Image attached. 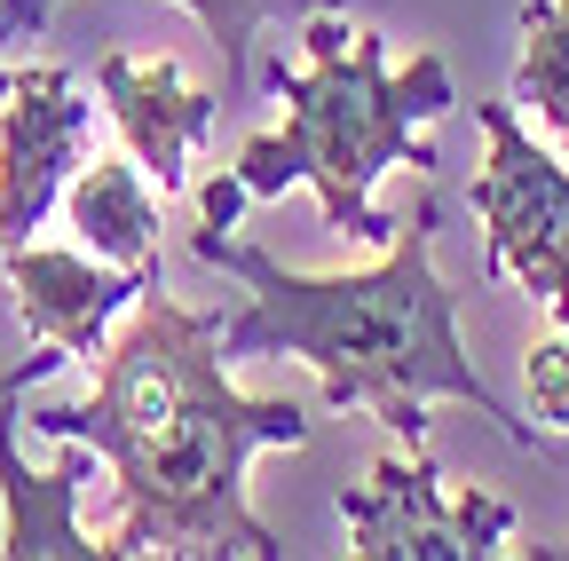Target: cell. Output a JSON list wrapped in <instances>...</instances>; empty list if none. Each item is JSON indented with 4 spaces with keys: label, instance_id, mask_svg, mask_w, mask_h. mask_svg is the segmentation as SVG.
Segmentation results:
<instances>
[{
    "label": "cell",
    "instance_id": "1",
    "mask_svg": "<svg viewBox=\"0 0 569 561\" xmlns=\"http://www.w3.org/2000/svg\"><path fill=\"white\" fill-rule=\"evenodd\" d=\"M24 428L48 443H88L119 482V522L103 538L111 561L127 553L277 561L284 553V538L246 499V467L261 451H301L309 411L293 395L230 388L222 317L182 309L167 277L134 293L127 332H111V348L96 357L88 403H24Z\"/></svg>",
    "mask_w": 569,
    "mask_h": 561
},
{
    "label": "cell",
    "instance_id": "13",
    "mask_svg": "<svg viewBox=\"0 0 569 561\" xmlns=\"http://www.w3.org/2000/svg\"><path fill=\"white\" fill-rule=\"evenodd\" d=\"M522 372H530V411H538V428L569 435V340H561V332L530 340Z\"/></svg>",
    "mask_w": 569,
    "mask_h": 561
},
{
    "label": "cell",
    "instance_id": "4",
    "mask_svg": "<svg viewBox=\"0 0 569 561\" xmlns=\"http://www.w3.org/2000/svg\"><path fill=\"white\" fill-rule=\"evenodd\" d=\"M490 159L467 190L482 222V277H515L530 301L569 332V167L515 119V103H475Z\"/></svg>",
    "mask_w": 569,
    "mask_h": 561
},
{
    "label": "cell",
    "instance_id": "5",
    "mask_svg": "<svg viewBox=\"0 0 569 561\" xmlns=\"http://www.w3.org/2000/svg\"><path fill=\"white\" fill-rule=\"evenodd\" d=\"M340 522H348V553L365 561H482L515 538V507L490 490H436L427 451L380 459L365 482L340 490Z\"/></svg>",
    "mask_w": 569,
    "mask_h": 561
},
{
    "label": "cell",
    "instance_id": "16",
    "mask_svg": "<svg viewBox=\"0 0 569 561\" xmlns=\"http://www.w3.org/2000/svg\"><path fill=\"white\" fill-rule=\"evenodd\" d=\"M9 80H17V72H0V103H9Z\"/></svg>",
    "mask_w": 569,
    "mask_h": 561
},
{
    "label": "cell",
    "instance_id": "14",
    "mask_svg": "<svg viewBox=\"0 0 569 561\" xmlns=\"http://www.w3.org/2000/svg\"><path fill=\"white\" fill-rule=\"evenodd\" d=\"M63 364H71V357H63V348H48V340H40V348H32V357H17L9 372H0V395H24L32 380H48V372H63Z\"/></svg>",
    "mask_w": 569,
    "mask_h": 561
},
{
    "label": "cell",
    "instance_id": "6",
    "mask_svg": "<svg viewBox=\"0 0 569 561\" xmlns=\"http://www.w3.org/2000/svg\"><path fill=\"white\" fill-rule=\"evenodd\" d=\"M88 167V103L63 63H24L0 103V246H24Z\"/></svg>",
    "mask_w": 569,
    "mask_h": 561
},
{
    "label": "cell",
    "instance_id": "2",
    "mask_svg": "<svg viewBox=\"0 0 569 561\" xmlns=\"http://www.w3.org/2000/svg\"><path fill=\"white\" fill-rule=\"evenodd\" d=\"M436 222L443 206L419 198L411 214H396V238L372 269L348 277H309L284 269L277 253L246 246L238 222H198L190 246L206 269H222L246 285V309L222 324V357H293L325 380V403L340 411H372L396 443H411V459L427 451V403L451 395L475 403L515 451L538 443L530 419H515V403L498 395L467 340H459V293L436 277Z\"/></svg>",
    "mask_w": 569,
    "mask_h": 561
},
{
    "label": "cell",
    "instance_id": "3",
    "mask_svg": "<svg viewBox=\"0 0 569 561\" xmlns=\"http://www.w3.org/2000/svg\"><path fill=\"white\" fill-rule=\"evenodd\" d=\"M269 96L284 103V127L253 134L238 151L246 198H284L293 182L317 190L325 230L356 246H388L396 222L372 206V182L388 167H443L427 127H436L451 96V63L443 56H411L403 72H388V40L380 32H348L340 9H309V72H269Z\"/></svg>",
    "mask_w": 569,
    "mask_h": 561
},
{
    "label": "cell",
    "instance_id": "11",
    "mask_svg": "<svg viewBox=\"0 0 569 561\" xmlns=\"http://www.w3.org/2000/svg\"><path fill=\"white\" fill-rule=\"evenodd\" d=\"M63 0H0V48L9 40H32ZM182 9L206 24L213 56H222V103H246L253 88V32L269 17H293V9H348V0H182Z\"/></svg>",
    "mask_w": 569,
    "mask_h": 561
},
{
    "label": "cell",
    "instance_id": "7",
    "mask_svg": "<svg viewBox=\"0 0 569 561\" xmlns=\"http://www.w3.org/2000/svg\"><path fill=\"white\" fill-rule=\"evenodd\" d=\"M9 285H17V317L32 340L63 348L71 364H96L111 348L119 309H134L142 285H159V269H127V261H88L63 246H9Z\"/></svg>",
    "mask_w": 569,
    "mask_h": 561
},
{
    "label": "cell",
    "instance_id": "10",
    "mask_svg": "<svg viewBox=\"0 0 569 561\" xmlns=\"http://www.w3.org/2000/svg\"><path fill=\"white\" fill-rule=\"evenodd\" d=\"M63 214L80 230V246H96L103 261L159 269V198L134 159H88L63 182Z\"/></svg>",
    "mask_w": 569,
    "mask_h": 561
},
{
    "label": "cell",
    "instance_id": "12",
    "mask_svg": "<svg viewBox=\"0 0 569 561\" xmlns=\"http://www.w3.org/2000/svg\"><path fill=\"white\" fill-rule=\"evenodd\" d=\"M515 103H530L561 143H569V0H530V9H522Z\"/></svg>",
    "mask_w": 569,
    "mask_h": 561
},
{
    "label": "cell",
    "instance_id": "17",
    "mask_svg": "<svg viewBox=\"0 0 569 561\" xmlns=\"http://www.w3.org/2000/svg\"><path fill=\"white\" fill-rule=\"evenodd\" d=\"M530 553H569V545H530Z\"/></svg>",
    "mask_w": 569,
    "mask_h": 561
},
{
    "label": "cell",
    "instance_id": "8",
    "mask_svg": "<svg viewBox=\"0 0 569 561\" xmlns=\"http://www.w3.org/2000/svg\"><path fill=\"white\" fill-rule=\"evenodd\" d=\"M103 103L127 134L134 167L159 182V198L190 190V159L198 143L213 134V119H222V88H190L174 56H103Z\"/></svg>",
    "mask_w": 569,
    "mask_h": 561
},
{
    "label": "cell",
    "instance_id": "15",
    "mask_svg": "<svg viewBox=\"0 0 569 561\" xmlns=\"http://www.w3.org/2000/svg\"><path fill=\"white\" fill-rule=\"evenodd\" d=\"M238 206H246V182L238 174H213L198 190V222H238Z\"/></svg>",
    "mask_w": 569,
    "mask_h": 561
},
{
    "label": "cell",
    "instance_id": "9",
    "mask_svg": "<svg viewBox=\"0 0 569 561\" xmlns=\"http://www.w3.org/2000/svg\"><path fill=\"white\" fill-rule=\"evenodd\" d=\"M24 428V395H0V553L9 561H111V545H96L80 530V490L103 467L88 443H63L56 467H24L17 451Z\"/></svg>",
    "mask_w": 569,
    "mask_h": 561
}]
</instances>
